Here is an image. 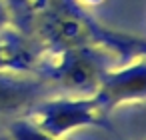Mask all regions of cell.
Returning a JSON list of instances; mask_svg holds the SVG:
<instances>
[{
	"label": "cell",
	"mask_w": 146,
	"mask_h": 140,
	"mask_svg": "<svg viewBox=\"0 0 146 140\" xmlns=\"http://www.w3.org/2000/svg\"><path fill=\"white\" fill-rule=\"evenodd\" d=\"M34 122L40 130L50 134L52 138H60L62 134L94 122L104 110L98 104L96 96L90 98H64L54 102H44L34 108Z\"/></svg>",
	"instance_id": "cell-1"
},
{
	"label": "cell",
	"mask_w": 146,
	"mask_h": 140,
	"mask_svg": "<svg viewBox=\"0 0 146 140\" xmlns=\"http://www.w3.org/2000/svg\"><path fill=\"white\" fill-rule=\"evenodd\" d=\"M104 74L102 60L88 46L68 48L56 66V80L72 92H96Z\"/></svg>",
	"instance_id": "cell-2"
},
{
	"label": "cell",
	"mask_w": 146,
	"mask_h": 140,
	"mask_svg": "<svg viewBox=\"0 0 146 140\" xmlns=\"http://www.w3.org/2000/svg\"><path fill=\"white\" fill-rule=\"evenodd\" d=\"M94 96L102 110H108L120 102L146 96V62H138L114 74H104Z\"/></svg>",
	"instance_id": "cell-3"
},
{
	"label": "cell",
	"mask_w": 146,
	"mask_h": 140,
	"mask_svg": "<svg viewBox=\"0 0 146 140\" xmlns=\"http://www.w3.org/2000/svg\"><path fill=\"white\" fill-rule=\"evenodd\" d=\"M44 82L30 76L0 72V114H14L38 100Z\"/></svg>",
	"instance_id": "cell-4"
},
{
	"label": "cell",
	"mask_w": 146,
	"mask_h": 140,
	"mask_svg": "<svg viewBox=\"0 0 146 140\" xmlns=\"http://www.w3.org/2000/svg\"><path fill=\"white\" fill-rule=\"evenodd\" d=\"M48 34L50 40L56 42L62 48H78V46H86L88 42V28L86 24L72 16L70 12H58L50 18L48 22Z\"/></svg>",
	"instance_id": "cell-5"
},
{
	"label": "cell",
	"mask_w": 146,
	"mask_h": 140,
	"mask_svg": "<svg viewBox=\"0 0 146 140\" xmlns=\"http://www.w3.org/2000/svg\"><path fill=\"white\" fill-rule=\"evenodd\" d=\"M10 136L12 140H58L46 134L44 130H40L32 122H14L10 128Z\"/></svg>",
	"instance_id": "cell-6"
}]
</instances>
